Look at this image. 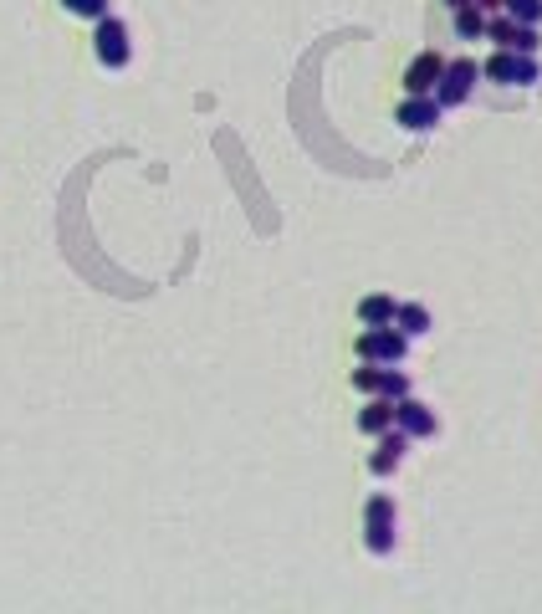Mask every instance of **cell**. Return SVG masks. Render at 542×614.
<instances>
[{"label":"cell","mask_w":542,"mask_h":614,"mask_svg":"<svg viewBox=\"0 0 542 614\" xmlns=\"http://www.w3.org/2000/svg\"><path fill=\"white\" fill-rule=\"evenodd\" d=\"M481 72H486V82H502V87H532V82H542L537 57L512 52V47H496V52L481 62Z\"/></svg>","instance_id":"1"},{"label":"cell","mask_w":542,"mask_h":614,"mask_svg":"<svg viewBox=\"0 0 542 614\" xmlns=\"http://www.w3.org/2000/svg\"><path fill=\"white\" fill-rule=\"evenodd\" d=\"M353 354L358 359H369V364H404L410 359V333L404 328H364L358 333V343H353Z\"/></svg>","instance_id":"2"},{"label":"cell","mask_w":542,"mask_h":614,"mask_svg":"<svg viewBox=\"0 0 542 614\" xmlns=\"http://www.w3.org/2000/svg\"><path fill=\"white\" fill-rule=\"evenodd\" d=\"M93 52H98V62H103L108 72H123V67L133 62V36H128V26H123L118 16L93 21Z\"/></svg>","instance_id":"3"},{"label":"cell","mask_w":542,"mask_h":614,"mask_svg":"<svg viewBox=\"0 0 542 614\" xmlns=\"http://www.w3.org/2000/svg\"><path fill=\"white\" fill-rule=\"evenodd\" d=\"M486 72H481V62L476 57H456V62H445V77H440V87H435V98H440V108H461L471 93H476V82H481Z\"/></svg>","instance_id":"4"},{"label":"cell","mask_w":542,"mask_h":614,"mask_svg":"<svg viewBox=\"0 0 542 614\" xmlns=\"http://www.w3.org/2000/svg\"><path fill=\"white\" fill-rule=\"evenodd\" d=\"M440 98L435 93H404V103L394 108V123L399 128H410V134H430V128L440 123Z\"/></svg>","instance_id":"5"},{"label":"cell","mask_w":542,"mask_h":614,"mask_svg":"<svg viewBox=\"0 0 542 614\" xmlns=\"http://www.w3.org/2000/svg\"><path fill=\"white\" fill-rule=\"evenodd\" d=\"M415 446V435L410 430H399V425H389L384 435H379V446H374V456H369V471L374 476H394L399 471V461H404V451Z\"/></svg>","instance_id":"6"},{"label":"cell","mask_w":542,"mask_h":614,"mask_svg":"<svg viewBox=\"0 0 542 614\" xmlns=\"http://www.w3.org/2000/svg\"><path fill=\"white\" fill-rule=\"evenodd\" d=\"M394 425L399 430H410L415 441H430V435L440 430V420H435V410L425 405V400H415V394H404V400L394 405Z\"/></svg>","instance_id":"7"},{"label":"cell","mask_w":542,"mask_h":614,"mask_svg":"<svg viewBox=\"0 0 542 614\" xmlns=\"http://www.w3.org/2000/svg\"><path fill=\"white\" fill-rule=\"evenodd\" d=\"M445 62L450 57H440V52H420L410 67H404V93H435L440 77H445Z\"/></svg>","instance_id":"8"},{"label":"cell","mask_w":542,"mask_h":614,"mask_svg":"<svg viewBox=\"0 0 542 614\" xmlns=\"http://www.w3.org/2000/svg\"><path fill=\"white\" fill-rule=\"evenodd\" d=\"M394 318H399V302L389 292H369L364 302H358V323L364 328H389Z\"/></svg>","instance_id":"9"},{"label":"cell","mask_w":542,"mask_h":614,"mask_svg":"<svg viewBox=\"0 0 542 614\" xmlns=\"http://www.w3.org/2000/svg\"><path fill=\"white\" fill-rule=\"evenodd\" d=\"M389 425H394V400H384V394H369V405L358 410V430L379 441V435H384Z\"/></svg>","instance_id":"10"},{"label":"cell","mask_w":542,"mask_h":614,"mask_svg":"<svg viewBox=\"0 0 542 614\" xmlns=\"http://www.w3.org/2000/svg\"><path fill=\"white\" fill-rule=\"evenodd\" d=\"M394 328H404L410 338H425V333H430V307H420V302H399Z\"/></svg>","instance_id":"11"},{"label":"cell","mask_w":542,"mask_h":614,"mask_svg":"<svg viewBox=\"0 0 542 614\" xmlns=\"http://www.w3.org/2000/svg\"><path fill=\"white\" fill-rule=\"evenodd\" d=\"M486 21H491V16L471 0V6H461V11H456V36H461V41H481V36H486Z\"/></svg>","instance_id":"12"},{"label":"cell","mask_w":542,"mask_h":614,"mask_svg":"<svg viewBox=\"0 0 542 614\" xmlns=\"http://www.w3.org/2000/svg\"><path fill=\"white\" fill-rule=\"evenodd\" d=\"M364 548L374 558H389L394 553V522H364Z\"/></svg>","instance_id":"13"},{"label":"cell","mask_w":542,"mask_h":614,"mask_svg":"<svg viewBox=\"0 0 542 614\" xmlns=\"http://www.w3.org/2000/svg\"><path fill=\"white\" fill-rule=\"evenodd\" d=\"M517 16H507V11H496L491 21H486V41H496V47H512V41H517Z\"/></svg>","instance_id":"14"},{"label":"cell","mask_w":542,"mask_h":614,"mask_svg":"<svg viewBox=\"0 0 542 614\" xmlns=\"http://www.w3.org/2000/svg\"><path fill=\"white\" fill-rule=\"evenodd\" d=\"M379 394H384V400H404V394H410V374H404L399 364H384V379H379Z\"/></svg>","instance_id":"15"},{"label":"cell","mask_w":542,"mask_h":614,"mask_svg":"<svg viewBox=\"0 0 542 614\" xmlns=\"http://www.w3.org/2000/svg\"><path fill=\"white\" fill-rule=\"evenodd\" d=\"M62 11L77 16V21H103V16H113L108 0H62Z\"/></svg>","instance_id":"16"},{"label":"cell","mask_w":542,"mask_h":614,"mask_svg":"<svg viewBox=\"0 0 542 614\" xmlns=\"http://www.w3.org/2000/svg\"><path fill=\"white\" fill-rule=\"evenodd\" d=\"M379 379H384V364L358 359V369H353V389H358V394H379Z\"/></svg>","instance_id":"17"},{"label":"cell","mask_w":542,"mask_h":614,"mask_svg":"<svg viewBox=\"0 0 542 614\" xmlns=\"http://www.w3.org/2000/svg\"><path fill=\"white\" fill-rule=\"evenodd\" d=\"M507 16H517L522 26H537L542 21V0H507Z\"/></svg>","instance_id":"18"},{"label":"cell","mask_w":542,"mask_h":614,"mask_svg":"<svg viewBox=\"0 0 542 614\" xmlns=\"http://www.w3.org/2000/svg\"><path fill=\"white\" fill-rule=\"evenodd\" d=\"M364 522H394V497H384V492L369 497L364 502Z\"/></svg>","instance_id":"19"},{"label":"cell","mask_w":542,"mask_h":614,"mask_svg":"<svg viewBox=\"0 0 542 614\" xmlns=\"http://www.w3.org/2000/svg\"><path fill=\"white\" fill-rule=\"evenodd\" d=\"M537 47H542V31H537V26H517L512 52H527V57H537Z\"/></svg>","instance_id":"20"},{"label":"cell","mask_w":542,"mask_h":614,"mask_svg":"<svg viewBox=\"0 0 542 614\" xmlns=\"http://www.w3.org/2000/svg\"><path fill=\"white\" fill-rule=\"evenodd\" d=\"M476 6H481L486 16H496V11H507V0H476Z\"/></svg>","instance_id":"21"},{"label":"cell","mask_w":542,"mask_h":614,"mask_svg":"<svg viewBox=\"0 0 542 614\" xmlns=\"http://www.w3.org/2000/svg\"><path fill=\"white\" fill-rule=\"evenodd\" d=\"M445 6H450V11H461V6H471V0H445Z\"/></svg>","instance_id":"22"}]
</instances>
